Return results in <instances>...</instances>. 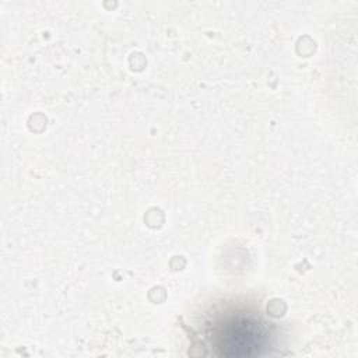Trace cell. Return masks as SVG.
<instances>
[{"label":"cell","instance_id":"cell-1","mask_svg":"<svg viewBox=\"0 0 358 358\" xmlns=\"http://www.w3.org/2000/svg\"><path fill=\"white\" fill-rule=\"evenodd\" d=\"M211 344L218 355L250 357L260 354L266 344L263 323L245 312L224 313L210 331Z\"/></svg>","mask_w":358,"mask_h":358}]
</instances>
